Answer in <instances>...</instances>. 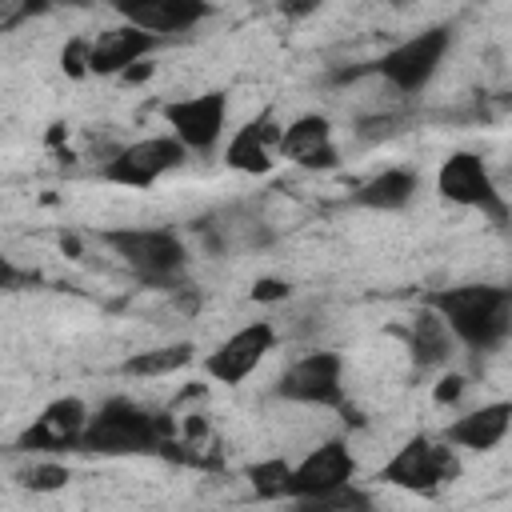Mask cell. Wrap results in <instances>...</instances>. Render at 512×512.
<instances>
[{
	"label": "cell",
	"mask_w": 512,
	"mask_h": 512,
	"mask_svg": "<svg viewBox=\"0 0 512 512\" xmlns=\"http://www.w3.org/2000/svg\"><path fill=\"white\" fill-rule=\"evenodd\" d=\"M356 476V456L348 448V440L332 436L324 444H316L300 464H292V480H288V500L296 504H320L328 492L352 484Z\"/></svg>",
	"instance_id": "obj_9"
},
{
	"label": "cell",
	"mask_w": 512,
	"mask_h": 512,
	"mask_svg": "<svg viewBox=\"0 0 512 512\" xmlns=\"http://www.w3.org/2000/svg\"><path fill=\"white\" fill-rule=\"evenodd\" d=\"M448 48H452V28H448V24H432V28L416 32V36L400 40L396 48H388L380 60H372V64H364V68H348V72H340L336 80H356V76L372 72V76H380L384 84H392L400 96H416L420 88H428V80H432L436 68L444 64Z\"/></svg>",
	"instance_id": "obj_3"
},
{
	"label": "cell",
	"mask_w": 512,
	"mask_h": 512,
	"mask_svg": "<svg viewBox=\"0 0 512 512\" xmlns=\"http://www.w3.org/2000/svg\"><path fill=\"white\" fill-rule=\"evenodd\" d=\"M252 300H256V304L288 300V284H284V280H276V276H260V280L252 284Z\"/></svg>",
	"instance_id": "obj_24"
},
{
	"label": "cell",
	"mask_w": 512,
	"mask_h": 512,
	"mask_svg": "<svg viewBox=\"0 0 512 512\" xmlns=\"http://www.w3.org/2000/svg\"><path fill=\"white\" fill-rule=\"evenodd\" d=\"M436 192H440V200H448L456 208H476V212H484L500 224L508 220V204H504V196L492 180V168L476 152H464V148L452 152L436 168Z\"/></svg>",
	"instance_id": "obj_7"
},
{
	"label": "cell",
	"mask_w": 512,
	"mask_h": 512,
	"mask_svg": "<svg viewBox=\"0 0 512 512\" xmlns=\"http://www.w3.org/2000/svg\"><path fill=\"white\" fill-rule=\"evenodd\" d=\"M184 160H188V148L172 132L144 136V140H132L120 152H112V160L104 164V180L120 184V188H152L160 176H168Z\"/></svg>",
	"instance_id": "obj_8"
},
{
	"label": "cell",
	"mask_w": 512,
	"mask_h": 512,
	"mask_svg": "<svg viewBox=\"0 0 512 512\" xmlns=\"http://www.w3.org/2000/svg\"><path fill=\"white\" fill-rule=\"evenodd\" d=\"M460 448H452L448 440H428V436H412L404 440L392 460L380 468V480L416 496H432L444 484H452L460 476Z\"/></svg>",
	"instance_id": "obj_5"
},
{
	"label": "cell",
	"mask_w": 512,
	"mask_h": 512,
	"mask_svg": "<svg viewBox=\"0 0 512 512\" xmlns=\"http://www.w3.org/2000/svg\"><path fill=\"white\" fill-rule=\"evenodd\" d=\"M100 244H108L112 256H120L148 284H176L188 260V248L172 228H104Z\"/></svg>",
	"instance_id": "obj_4"
},
{
	"label": "cell",
	"mask_w": 512,
	"mask_h": 512,
	"mask_svg": "<svg viewBox=\"0 0 512 512\" xmlns=\"http://www.w3.org/2000/svg\"><path fill=\"white\" fill-rule=\"evenodd\" d=\"M88 44L92 40H68V48L60 52V64H64V72L68 76H88Z\"/></svg>",
	"instance_id": "obj_23"
},
{
	"label": "cell",
	"mask_w": 512,
	"mask_h": 512,
	"mask_svg": "<svg viewBox=\"0 0 512 512\" xmlns=\"http://www.w3.org/2000/svg\"><path fill=\"white\" fill-rule=\"evenodd\" d=\"M280 152L292 164L308 168V172H328V168L340 164V148L332 140V124L320 112H304L288 128H280Z\"/></svg>",
	"instance_id": "obj_15"
},
{
	"label": "cell",
	"mask_w": 512,
	"mask_h": 512,
	"mask_svg": "<svg viewBox=\"0 0 512 512\" xmlns=\"http://www.w3.org/2000/svg\"><path fill=\"white\" fill-rule=\"evenodd\" d=\"M508 432H512V400H488L480 408L460 412L444 428V440L460 452H492L504 444Z\"/></svg>",
	"instance_id": "obj_16"
},
{
	"label": "cell",
	"mask_w": 512,
	"mask_h": 512,
	"mask_svg": "<svg viewBox=\"0 0 512 512\" xmlns=\"http://www.w3.org/2000/svg\"><path fill=\"white\" fill-rule=\"evenodd\" d=\"M276 396L288 404H304V408H344L340 352L316 348V352H304L300 360H292L276 380Z\"/></svg>",
	"instance_id": "obj_6"
},
{
	"label": "cell",
	"mask_w": 512,
	"mask_h": 512,
	"mask_svg": "<svg viewBox=\"0 0 512 512\" xmlns=\"http://www.w3.org/2000/svg\"><path fill=\"white\" fill-rule=\"evenodd\" d=\"M92 412L80 396H56L52 404H44V412L16 436L20 452H40V456H56V452H80L84 428H88Z\"/></svg>",
	"instance_id": "obj_11"
},
{
	"label": "cell",
	"mask_w": 512,
	"mask_h": 512,
	"mask_svg": "<svg viewBox=\"0 0 512 512\" xmlns=\"http://www.w3.org/2000/svg\"><path fill=\"white\" fill-rule=\"evenodd\" d=\"M436 404H456L460 396H464V376H456V372H448V376H440L436 380Z\"/></svg>",
	"instance_id": "obj_25"
},
{
	"label": "cell",
	"mask_w": 512,
	"mask_h": 512,
	"mask_svg": "<svg viewBox=\"0 0 512 512\" xmlns=\"http://www.w3.org/2000/svg\"><path fill=\"white\" fill-rule=\"evenodd\" d=\"M80 452L92 456H152L164 452V424L148 408H140L128 396L104 400L80 440Z\"/></svg>",
	"instance_id": "obj_2"
},
{
	"label": "cell",
	"mask_w": 512,
	"mask_h": 512,
	"mask_svg": "<svg viewBox=\"0 0 512 512\" xmlns=\"http://www.w3.org/2000/svg\"><path fill=\"white\" fill-rule=\"evenodd\" d=\"M388 4H392V8H404V4H408V0H388Z\"/></svg>",
	"instance_id": "obj_29"
},
{
	"label": "cell",
	"mask_w": 512,
	"mask_h": 512,
	"mask_svg": "<svg viewBox=\"0 0 512 512\" xmlns=\"http://www.w3.org/2000/svg\"><path fill=\"white\" fill-rule=\"evenodd\" d=\"M16 480H20V488H28V492H56V488H64V484L72 480V472H68L64 464H56V460H36V464L20 468Z\"/></svg>",
	"instance_id": "obj_22"
},
{
	"label": "cell",
	"mask_w": 512,
	"mask_h": 512,
	"mask_svg": "<svg viewBox=\"0 0 512 512\" xmlns=\"http://www.w3.org/2000/svg\"><path fill=\"white\" fill-rule=\"evenodd\" d=\"M324 4H328V0H276V12L288 16V20H304V16L320 12Z\"/></svg>",
	"instance_id": "obj_26"
},
{
	"label": "cell",
	"mask_w": 512,
	"mask_h": 512,
	"mask_svg": "<svg viewBox=\"0 0 512 512\" xmlns=\"http://www.w3.org/2000/svg\"><path fill=\"white\" fill-rule=\"evenodd\" d=\"M108 4L124 24H136L156 36L188 32L212 16V0H108Z\"/></svg>",
	"instance_id": "obj_13"
},
{
	"label": "cell",
	"mask_w": 512,
	"mask_h": 512,
	"mask_svg": "<svg viewBox=\"0 0 512 512\" xmlns=\"http://www.w3.org/2000/svg\"><path fill=\"white\" fill-rule=\"evenodd\" d=\"M192 352H196V348H192L188 340H180V344H164V348H144V352L128 356V360L120 364V372H124V376H140V380L172 376V372H180V368L192 364Z\"/></svg>",
	"instance_id": "obj_20"
},
{
	"label": "cell",
	"mask_w": 512,
	"mask_h": 512,
	"mask_svg": "<svg viewBox=\"0 0 512 512\" xmlns=\"http://www.w3.org/2000/svg\"><path fill=\"white\" fill-rule=\"evenodd\" d=\"M52 4H64V8H88L92 0H52Z\"/></svg>",
	"instance_id": "obj_28"
},
{
	"label": "cell",
	"mask_w": 512,
	"mask_h": 512,
	"mask_svg": "<svg viewBox=\"0 0 512 512\" xmlns=\"http://www.w3.org/2000/svg\"><path fill=\"white\" fill-rule=\"evenodd\" d=\"M276 148H280V128H276L272 116L264 112V116L240 124V128L228 136V144H224V164H228L232 172H244V176H264V172H272V164H276V160H272Z\"/></svg>",
	"instance_id": "obj_17"
},
{
	"label": "cell",
	"mask_w": 512,
	"mask_h": 512,
	"mask_svg": "<svg viewBox=\"0 0 512 512\" xmlns=\"http://www.w3.org/2000/svg\"><path fill=\"white\" fill-rule=\"evenodd\" d=\"M164 36L144 32L136 24H116L104 28L92 44H88V76H124L132 64H140L148 52H156Z\"/></svg>",
	"instance_id": "obj_14"
},
{
	"label": "cell",
	"mask_w": 512,
	"mask_h": 512,
	"mask_svg": "<svg viewBox=\"0 0 512 512\" xmlns=\"http://www.w3.org/2000/svg\"><path fill=\"white\" fill-rule=\"evenodd\" d=\"M272 348H276V328H272L268 320H252V324L236 328L232 336H224V340L204 356V372H208L216 384L236 388V384H244V380L260 368V360H264Z\"/></svg>",
	"instance_id": "obj_12"
},
{
	"label": "cell",
	"mask_w": 512,
	"mask_h": 512,
	"mask_svg": "<svg viewBox=\"0 0 512 512\" xmlns=\"http://www.w3.org/2000/svg\"><path fill=\"white\" fill-rule=\"evenodd\" d=\"M48 8H56V4H52V0H20L16 16H44Z\"/></svg>",
	"instance_id": "obj_27"
},
{
	"label": "cell",
	"mask_w": 512,
	"mask_h": 512,
	"mask_svg": "<svg viewBox=\"0 0 512 512\" xmlns=\"http://www.w3.org/2000/svg\"><path fill=\"white\" fill-rule=\"evenodd\" d=\"M416 188H420V176L412 168H384L352 192V204L372 208V212H400V208L412 204Z\"/></svg>",
	"instance_id": "obj_19"
},
{
	"label": "cell",
	"mask_w": 512,
	"mask_h": 512,
	"mask_svg": "<svg viewBox=\"0 0 512 512\" xmlns=\"http://www.w3.org/2000/svg\"><path fill=\"white\" fill-rule=\"evenodd\" d=\"M404 340H408V352H412V360H416L420 368H440V364H448L452 344H456L448 320H444L432 304H420V308L412 312V320H408V328H404Z\"/></svg>",
	"instance_id": "obj_18"
},
{
	"label": "cell",
	"mask_w": 512,
	"mask_h": 512,
	"mask_svg": "<svg viewBox=\"0 0 512 512\" xmlns=\"http://www.w3.org/2000/svg\"><path fill=\"white\" fill-rule=\"evenodd\" d=\"M244 476H248V484H252L256 496H264V500H288V480H292V464L288 460H280V456L256 460V464H248Z\"/></svg>",
	"instance_id": "obj_21"
},
{
	"label": "cell",
	"mask_w": 512,
	"mask_h": 512,
	"mask_svg": "<svg viewBox=\"0 0 512 512\" xmlns=\"http://www.w3.org/2000/svg\"><path fill=\"white\" fill-rule=\"evenodd\" d=\"M448 320L452 336L472 352H496L512 336V288L508 284H456L428 296Z\"/></svg>",
	"instance_id": "obj_1"
},
{
	"label": "cell",
	"mask_w": 512,
	"mask_h": 512,
	"mask_svg": "<svg viewBox=\"0 0 512 512\" xmlns=\"http://www.w3.org/2000/svg\"><path fill=\"white\" fill-rule=\"evenodd\" d=\"M160 120L188 152H212L228 124V96L224 92H200L160 104Z\"/></svg>",
	"instance_id": "obj_10"
}]
</instances>
